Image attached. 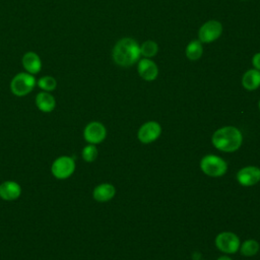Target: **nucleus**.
Segmentation results:
<instances>
[{
  "mask_svg": "<svg viewBox=\"0 0 260 260\" xmlns=\"http://www.w3.org/2000/svg\"><path fill=\"white\" fill-rule=\"evenodd\" d=\"M112 57L117 65L130 67L139 60L140 46L132 38H123L115 44Z\"/></svg>",
  "mask_w": 260,
  "mask_h": 260,
  "instance_id": "1",
  "label": "nucleus"
},
{
  "mask_svg": "<svg viewBox=\"0 0 260 260\" xmlns=\"http://www.w3.org/2000/svg\"><path fill=\"white\" fill-rule=\"evenodd\" d=\"M213 146L223 152H234L238 150L243 142V135L240 129L235 126H224L217 129L212 137Z\"/></svg>",
  "mask_w": 260,
  "mask_h": 260,
  "instance_id": "2",
  "label": "nucleus"
},
{
  "mask_svg": "<svg viewBox=\"0 0 260 260\" xmlns=\"http://www.w3.org/2000/svg\"><path fill=\"white\" fill-rule=\"evenodd\" d=\"M200 169L205 175L217 178L223 176L226 173L228 164L223 158L218 155L207 154L201 158Z\"/></svg>",
  "mask_w": 260,
  "mask_h": 260,
  "instance_id": "3",
  "label": "nucleus"
},
{
  "mask_svg": "<svg viewBox=\"0 0 260 260\" xmlns=\"http://www.w3.org/2000/svg\"><path fill=\"white\" fill-rule=\"evenodd\" d=\"M37 80L32 74L27 72H20L11 79L10 89L14 95L24 96L35 88Z\"/></svg>",
  "mask_w": 260,
  "mask_h": 260,
  "instance_id": "4",
  "label": "nucleus"
},
{
  "mask_svg": "<svg viewBox=\"0 0 260 260\" xmlns=\"http://www.w3.org/2000/svg\"><path fill=\"white\" fill-rule=\"evenodd\" d=\"M75 171V160L69 155H61L57 157L52 166L51 173L58 180L68 179Z\"/></svg>",
  "mask_w": 260,
  "mask_h": 260,
  "instance_id": "5",
  "label": "nucleus"
},
{
  "mask_svg": "<svg viewBox=\"0 0 260 260\" xmlns=\"http://www.w3.org/2000/svg\"><path fill=\"white\" fill-rule=\"evenodd\" d=\"M216 248L225 254H234L240 249V238L232 232H221L214 240Z\"/></svg>",
  "mask_w": 260,
  "mask_h": 260,
  "instance_id": "6",
  "label": "nucleus"
},
{
  "mask_svg": "<svg viewBox=\"0 0 260 260\" xmlns=\"http://www.w3.org/2000/svg\"><path fill=\"white\" fill-rule=\"evenodd\" d=\"M222 32V24L217 20H208L204 22L199 30L198 38L201 43H212L217 40Z\"/></svg>",
  "mask_w": 260,
  "mask_h": 260,
  "instance_id": "7",
  "label": "nucleus"
},
{
  "mask_svg": "<svg viewBox=\"0 0 260 260\" xmlns=\"http://www.w3.org/2000/svg\"><path fill=\"white\" fill-rule=\"evenodd\" d=\"M107 136V129L105 125L98 121L88 123L83 130V138L89 144H99L105 140Z\"/></svg>",
  "mask_w": 260,
  "mask_h": 260,
  "instance_id": "8",
  "label": "nucleus"
},
{
  "mask_svg": "<svg viewBox=\"0 0 260 260\" xmlns=\"http://www.w3.org/2000/svg\"><path fill=\"white\" fill-rule=\"evenodd\" d=\"M161 133L160 125L155 121H148L140 126L137 137L141 143L148 144L155 141Z\"/></svg>",
  "mask_w": 260,
  "mask_h": 260,
  "instance_id": "9",
  "label": "nucleus"
},
{
  "mask_svg": "<svg viewBox=\"0 0 260 260\" xmlns=\"http://www.w3.org/2000/svg\"><path fill=\"white\" fill-rule=\"evenodd\" d=\"M237 181L240 185L245 187L256 185L260 181V169L255 166L242 168L237 173Z\"/></svg>",
  "mask_w": 260,
  "mask_h": 260,
  "instance_id": "10",
  "label": "nucleus"
},
{
  "mask_svg": "<svg viewBox=\"0 0 260 260\" xmlns=\"http://www.w3.org/2000/svg\"><path fill=\"white\" fill-rule=\"evenodd\" d=\"M139 76L145 81H153L158 75V67L150 58H142L137 65Z\"/></svg>",
  "mask_w": 260,
  "mask_h": 260,
  "instance_id": "11",
  "label": "nucleus"
},
{
  "mask_svg": "<svg viewBox=\"0 0 260 260\" xmlns=\"http://www.w3.org/2000/svg\"><path fill=\"white\" fill-rule=\"evenodd\" d=\"M21 195V187L15 181H4L0 184V198L4 201H14Z\"/></svg>",
  "mask_w": 260,
  "mask_h": 260,
  "instance_id": "12",
  "label": "nucleus"
},
{
  "mask_svg": "<svg viewBox=\"0 0 260 260\" xmlns=\"http://www.w3.org/2000/svg\"><path fill=\"white\" fill-rule=\"evenodd\" d=\"M22 67L29 74H37L42 69V61L40 56L35 52H26L21 59Z\"/></svg>",
  "mask_w": 260,
  "mask_h": 260,
  "instance_id": "13",
  "label": "nucleus"
},
{
  "mask_svg": "<svg viewBox=\"0 0 260 260\" xmlns=\"http://www.w3.org/2000/svg\"><path fill=\"white\" fill-rule=\"evenodd\" d=\"M116 194V188L110 183H102L92 191V197L98 202L110 201Z\"/></svg>",
  "mask_w": 260,
  "mask_h": 260,
  "instance_id": "14",
  "label": "nucleus"
},
{
  "mask_svg": "<svg viewBox=\"0 0 260 260\" xmlns=\"http://www.w3.org/2000/svg\"><path fill=\"white\" fill-rule=\"evenodd\" d=\"M37 108L44 113H51L56 107V100L48 91H41L36 96Z\"/></svg>",
  "mask_w": 260,
  "mask_h": 260,
  "instance_id": "15",
  "label": "nucleus"
},
{
  "mask_svg": "<svg viewBox=\"0 0 260 260\" xmlns=\"http://www.w3.org/2000/svg\"><path fill=\"white\" fill-rule=\"evenodd\" d=\"M242 85L247 90H255L260 86V71L256 69L247 70L242 77Z\"/></svg>",
  "mask_w": 260,
  "mask_h": 260,
  "instance_id": "16",
  "label": "nucleus"
},
{
  "mask_svg": "<svg viewBox=\"0 0 260 260\" xmlns=\"http://www.w3.org/2000/svg\"><path fill=\"white\" fill-rule=\"evenodd\" d=\"M186 56L189 60L191 61H196L201 58L202 53H203V48H202V43L199 40H193L191 41L185 50Z\"/></svg>",
  "mask_w": 260,
  "mask_h": 260,
  "instance_id": "17",
  "label": "nucleus"
},
{
  "mask_svg": "<svg viewBox=\"0 0 260 260\" xmlns=\"http://www.w3.org/2000/svg\"><path fill=\"white\" fill-rule=\"evenodd\" d=\"M259 249H260L259 243L254 239L246 240L245 242L242 243V245H240V252L243 256H246V257H252L256 255Z\"/></svg>",
  "mask_w": 260,
  "mask_h": 260,
  "instance_id": "18",
  "label": "nucleus"
},
{
  "mask_svg": "<svg viewBox=\"0 0 260 260\" xmlns=\"http://www.w3.org/2000/svg\"><path fill=\"white\" fill-rule=\"evenodd\" d=\"M158 52V45L154 41L147 40L140 46V55L144 58L154 57Z\"/></svg>",
  "mask_w": 260,
  "mask_h": 260,
  "instance_id": "19",
  "label": "nucleus"
},
{
  "mask_svg": "<svg viewBox=\"0 0 260 260\" xmlns=\"http://www.w3.org/2000/svg\"><path fill=\"white\" fill-rule=\"evenodd\" d=\"M38 86L43 90V91H48L51 92L53 91L56 87H57V80L50 75H46L41 77L38 81H37Z\"/></svg>",
  "mask_w": 260,
  "mask_h": 260,
  "instance_id": "20",
  "label": "nucleus"
},
{
  "mask_svg": "<svg viewBox=\"0 0 260 260\" xmlns=\"http://www.w3.org/2000/svg\"><path fill=\"white\" fill-rule=\"evenodd\" d=\"M98 148L94 144H87L83 147L82 151H81V156L83 158L84 161L86 162H92L96 159L98 157Z\"/></svg>",
  "mask_w": 260,
  "mask_h": 260,
  "instance_id": "21",
  "label": "nucleus"
},
{
  "mask_svg": "<svg viewBox=\"0 0 260 260\" xmlns=\"http://www.w3.org/2000/svg\"><path fill=\"white\" fill-rule=\"evenodd\" d=\"M252 65L254 66V69L260 71V52L256 53L252 58Z\"/></svg>",
  "mask_w": 260,
  "mask_h": 260,
  "instance_id": "22",
  "label": "nucleus"
},
{
  "mask_svg": "<svg viewBox=\"0 0 260 260\" xmlns=\"http://www.w3.org/2000/svg\"><path fill=\"white\" fill-rule=\"evenodd\" d=\"M216 260H233V259L231 257H229V256H220Z\"/></svg>",
  "mask_w": 260,
  "mask_h": 260,
  "instance_id": "23",
  "label": "nucleus"
},
{
  "mask_svg": "<svg viewBox=\"0 0 260 260\" xmlns=\"http://www.w3.org/2000/svg\"><path fill=\"white\" fill-rule=\"evenodd\" d=\"M258 107H259V110H260V100H259V103H258Z\"/></svg>",
  "mask_w": 260,
  "mask_h": 260,
  "instance_id": "24",
  "label": "nucleus"
}]
</instances>
